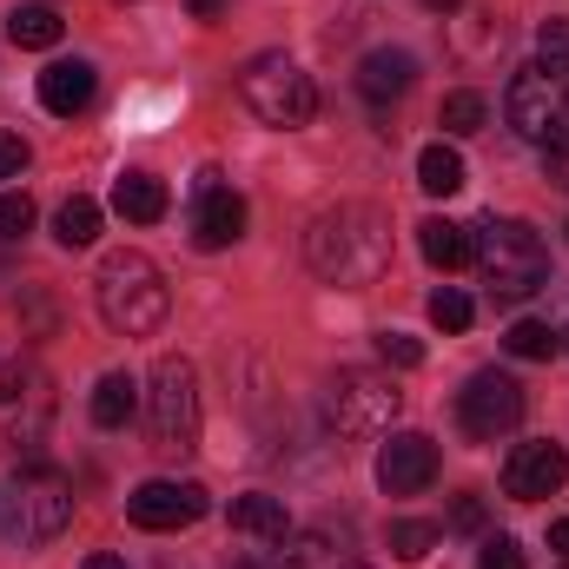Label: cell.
<instances>
[{
	"instance_id": "obj_1",
	"label": "cell",
	"mask_w": 569,
	"mask_h": 569,
	"mask_svg": "<svg viewBox=\"0 0 569 569\" xmlns=\"http://www.w3.org/2000/svg\"><path fill=\"white\" fill-rule=\"evenodd\" d=\"M305 259L311 272L338 291H365L391 272V212H378L371 199H338L311 219L305 232Z\"/></svg>"
},
{
	"instance_id": "obj_2",
	"label": "cell",
	"mask_w": 569,
	"mask_h": 569,
	"mask_svg": "<svg viewBox=\"0 0 569 569\" xmlns=\"http://www.w3.org/2000/svg\"><path fill=\"white\" fill-rule=\"evenodd\" d=\"M73 523V483L47 463L27 457L13 477H0V543L13 550H40Z\"/></svg>"
},
{
	"instance_id": "obj_3",
	"label": "cell",
	"mask_w": 569,
	"mask_h": 569,
	"mask_svg": "<svg viewBox=\"0 0 569 569\" xmlns=\"http://www.w3.org/2000/svg\"><path fill=\"white\" fill-rule=\"evenodd\" d=\"M93 298H100L107 331H120V338H152V331L166 325V311H172V284H166V272H159L146 252H133V246L100 259Z\"/></svg>"
},
{
	"instance_id": "obj_4",
	"label": "cell",
	"mask_w": 569,
	"mask_h": 569,
	"mask_svg": "<svg viewBox=\"0 0 569 569\" xmlns=\"http://www.w3.org/2000/svg\"><path fill=\"white\" fill-rule=\"evenodd\" d=\"M503 120L517 140L543 146V152H569V60L537 53L530 67H517L503 87Z\"/></svg>"
},
{
	"instance_id": "obj_5",
	"label": "cell",
	"mask_w": 569,
	"mask_h": 569,
	"mask_svg": "<svg viewBox=\"0 0 569 569\" xmlns=\"http://www.w3.org/2000/svg\"><path fill=\"white\" fill-rule=\"evenodd\" d=\"M470 232H477L483 284H490L503 305L543 291V279H550V252H543L537 226H523V219H483V226H470Z\"/></svg>"
},
{
	"instance_id": "obj_6",
	"label": "cell",
	"mask_w": 569,
	"mask_h": 569,
	"mask_svg": "<svg viewBox=\"0 0 569 569\" xmlns=\"http://www.w3.org/2000/svg\"><path fill=\"white\" fill-rule=\"evenodd\" d=\"M146 425H152V443L172 450V457L199 450L206 398H199V371H192V358L166 351V358L152 365V385H146Z\"/></svg>"
},
{
	"instance_id": "obj_7",
	"label": "cell",
	"mask_w": 569,
	"mask_h": 569,
	"mask_svg": "<svg viewBox=\"0 0 569 569\" xmlns=\"http://www.w3.org/2000/svg\"><path fill=\"white\" fill-rule=\"evenodd\" d=\"M239 100L266 120V127H311V113H318V87H311V73L291 60V53H252L246 67H239Z\"/></svg>"
},
{
	"instance_id": "obj_8",
	"label": "cell",
	"mask_w": 569,
	"mask_h": 569,
	"mask_svg": "<svg viewBox=\"0 0 569 569\" xmlns=\"http://www.w3.org/2000/svg\"><path fill=\"white\" fill-rule=\"evenodd\" d=\"M405 411V391L391 371H371V365H351L325 385V425L338 437H385Z\"/></svg>"
},
{
	"instance_id": "obj_9",
	"label": "cell",
	"mask_w": 569,
	"mask_h": 569,
	"mask_svg": "<svg viewBox=\"0 0 569 569\" xmlns=\"http://www.w3.org/2000/svg\"><path fill=\"white\" fill-rule=\"evenodd\" d=\"M53 418V391H47V371L33 358H13L0 365V437L27 457H40V437Z\"/></svg>"
},
{
	"instance_id": "obj_10",
	"label": "cell",
	"mask_w": 569,
	"mask_h": 569,
	"mask_svg": "<svg viewBox=\"0 0 569 569\" xmlns=\"http://www.w3.org/2000/svg\"><path fill=\"white\" fill-rule=\"evenodd\" d=\"M457 425H463V437H477V443L510 437V430L523 425V385H517L510 371H477V378H463V391H457Z\"/></svg>"
},
{
	"instance_id": "obj_11",
	"label": "cell",
	"mask_w": 569,
	"mask_h": 569,
	"mask_svg": "<svg viewBox=\"0 0 569 569\" xmlns=\"http://www.w3.org/2000/svg\"><path fill=\"white\" fill-rule=\"evenodd\" d=\"M212 510V497L199 490V483H186V477H152L140 483L133 497H127V517L140 523V530H186V523H199Z\"/></svg>"
},
{
	"instance_id": "obj_12",
	"label": "cell",
	"mask_w": 569,
	"mask_h": 569,
	"mask_svg": "<svg viewBox=\"0 0 569 569\" xmlns=\"http://www.w3.org/2000/svg\"><path fill=\"white\" fill-rule=\"evenodd\" d=\"M569 477V450L563 443H550V437H537V443H517L510 457H503V490L517 497V503H537V497H557Z\"/></svg>"
},
{
	"instance_id": "obj_13",
	"label": "cell",
	"mask_w": 569,
	"mask_h": 569,
	"mask_svg": "<svg viewBox=\"0 0 569 569\" xmlns=\"http://www.w3.org/2000/svg\"><path fill=\"white\" fill-rule=\"evenodd\" d=\"M239 239H246V199L206 172V179H199V199H192V246H199V252H226V246H239Z\"/></svg>"
},
{
	"instance_id": "obj_14",
	"label": "cell",
	"mask_w": 569,
	"mask_h": 569,
	"mask_svg": "<svg viewBox=\"0 0 569 569\" xmlns=\"http://www.w3.org/2000/svg\"><path fill=\"white\" fill-rule=\"evenodd\" d=\"M430 477H437V443L418 430H391V443L378 450L385 497H418V490H430Z\"/></svg>"
},
{
	"instance_id": "obj_15",
	"label": "cell",
	"mask_w": 569,
	"mask_h": 569,
	"mask_svg": "<svg viewBox=\"0 0 569 569\" xmlns=\"http://www.w3.org/2000/svg\"><path fill=\"white\" fill-rule=\"evenodd\" d=\"M279 569H365V550L345 523H311V530L284 537Z\"/></svg>"
},
{
	"instance_id": "obj_16",
	"label": "cell",
	"mask_w": 569,
	"mask_h": 569,
	"mask_svg": "<svg viewBox=\"0 0 569 569\" xmlns=\"http://www.w3.org/2000/svg\"><path fill=\"white\" fill-rule=\"evenodd\" d=\"M351 80H358V93H365L371 107H398V100L411 93V80H418V60H411L405 47H371Z\"/></svg>"
},
{
	"instance_id": "obj_17",
	"label": "cell",
	"mask_w": 569,
	"mask_h": 569,
	"mask_svg": "<svg viewBox=\"0 0 569 569\" xmlns=\"http://www.w3.org/2000/svg\"><path fill=\"white\" fill-rule=\"evenodd\" d=\"M40 107H47L53 120L87 113V107H93V60H53V67L40 73Z\"/></svg>"
},
{
	"instance_id": "obj_18",
	"label": "cell",
	"mask_w": 569,
	"mask_h": 569,
	"mask_svg": "<svg viewBox=\"0 0 569 569\" xmlns=\"http://www.w3.org/2000/svg\"><path fill=\"white\" fill-rule=\"evenodd\" d=\"M418 246H425V259L437 266V272H463V266H477V232L457 226V219H425V226H418Z\"/></svg>"
},
{
	"instance_id": "obj_19",
	"label": "cell",
	"mask_w": 569,
	"mask_h": 569,
	"mask_svg": "<svg viewBox=\"0 0 569 569\" xmlns=\"http://www.w3.org/2000/svg\"><path fill=\"white\" fill-rule=\"evenodd\" d=\"M140 418V378L133 371H107L93 385V425L100 430H127Z\"/></svg>"
},
{
	"instance_id": "obj_20",
	"label": "cell",
	"mask_w": 569,
	"mask_h": 569,
	"mask_svg": "<svg viewBox=\"0 0 569 569\" xmlns=\"http://www.w3.org/2000/svg\"><path fill=\"white\" fill-rule=\"evenodd\" d=\"M113 212H120L127 226H152V219H166V186H159L152 172H127V179L113 186Z\"/></svg>"
},
{
	"instance_id": "obj_21",
	"label": "cell",
	"mask_w": 569,
	"mask_h": 569,
	"mask_svg": "<svg viewBox=\"0 0 569 569\" xmlns=\"http://www.w3.org/2000/svg\"><path fill=\"white\" fill-rule=\"evenodd\" d=\"M60 33H67V20H60L53 7H40V0L7 13V40H13V47H27V53H47V47H60Z\"/></svg>"
},
{
	"instance_id": "obj_22",
	"label": "cell",
	"mask_w": 569,
	"mask_h": 569,
	"mask_svg": "<svg viewBox=\"0 0 569 569\" xmlns=\"http://www.w3.org/2000/svg\"><path fill=\"white\" fill-rule=\"evenodd\" d=\"M232 530H246L259 543H284L291 537V517H284L279 497H232Z\"/></svg>"
},
{
	"instance_id": "obj_23",
	"label": "cell",
	"mask_w": 569,
	"mask_h": 569,
	"mask_svg": "<svg viewBox=\"0 0 569 569\" xmlns=\"http://www.w3.org/2000/svg\"><path fill=\"white\" fill-rule=\"evenodd\" d=\"M418 186H425L430 199H450V192H463V152L457 146H425L418 152Z\"/></svg>"
},
{
	"instance_id": "obj_24",
	"label": "cell",
	"mask_w": 569,
	"mask_h": 569,
	"mask_svg": "<svg viewBox=\"0 0 569 569\" xmlns=\"http://www.w3.org/2000/svg\"><path fill=\"white\" fill-rule=\"evenodd\" d=\"M53 239H60L67 252H87V246L100 239V206H93L87 192H73V199L53 212Z\"/></svg>"
},
{
	"instance_id": "obj_25",
	"label": "cell",
	"mask_w": 569,
	"mask_h": 569,
	"mask_svg": "<svg viewBox=\"0 0 569 569\" xmlns=\"http://www.w3.org/2000/svg\"><path fill=\"white\" fill-rule=\"evenodd\" d=\"M557 345H563V338H557L543 318H517V325L503 331V351H510V358H523V365H550V358H557Z\"/></svg>"
},
{
	"instance_id": "obj_26",
	"label": "cell",
	"mask_w": 569,
	"mask_h": 569,
	"mask_svg": "<svg viewBox=\"0 0 569 569\" xmlns=\"http://www.w3.org/2000/svg\"><path fill=\"white\" fill-rule=\"evenodd\" d=\"M437 120H443V133H457V140H463V133H477V127L490 120V107H483V93L457 87V93H443V113H437Z\"/></svg>"
},
{
	"instance_id": "obj_27",
	"label": "cell",
	"mask_w": 569,
	"mask_h": 569,
	"mask_svg": "<svg viewBox=\"0 0 569 569\" xmlns=\"http://www.w3.org/2000/svg\"><path fill=\"white\" fill-rule=\"evenodd\" d=\"M430 325H437V331H470V325H477V305H470V291H457V284L430 291Z\"/></svg>"
},
{
	"instance_id": "obj_28",
	"label": "cell",
	"mask_w": 569,
	"mask_h": 569,
	"mask_svg": "<svg viewBox=\"0 0 569 569\" xmlns=\"http://www.w3.org/2000/svg\"><path fill=\"white\" fill-rule=\"evenodd\" d=\"M430 543H437V523H391V557H405V563H425Z\"/></svg>"
},
{
	"instance_id": "obj_29",
	"label": "cell",
	"mask_w": 569,
	"mask_h": 569,
	"mask_svg": "<svg viewBox=\"0 0 569 569\" xmlns=\"http://www.w3.org/2000/svg\"><path fill=\"white\" fill-rule=\"evenodd\" d=\"M378 358H385V371H418L425 365V345L411 331H385L378 338Z\"/></svg>"
},
{
	"instance_id": "obj_30",
	"label": "cell",
	"mask_w": 569,
	"mask_h": 569,
	"mask_svg": "<svg viewBox=\"0 0 569 569\" xmlns=\"http://www.w3.org/2000/svg\"><path fill=\"white\" fill-rule=\"evenodd\" d=\"M27 232H33V199L0 186V239L13 246V239H27Z\"/></svg>"
},
{
	"instance_id": "obj_31",
	"label": "cell",
	"mask_w": 569,
	"mask_h": 569,
	"mask_svg": "<svg viewBox=\"0 0 569 569\" xmlns=\"http://www.w3.org/2000/svg\"><path fill=\"white\" fill-rule=\"evenodd\" d=\"M477 569H523L517 537H483V557H477Z\"/></svg>"
},
{
	"instance_id": "obj_32",
	"label": "cell",
	"mask_w": 569,
	"mask_h": 569,
	"mask_svg": "<svg viewBox=\"0 0 569 569\" xmlns=\"http://www.w3.org/2000/svg\"><path fill=\"white\" fill-rule=\"evenodd\" d=\"M27 159H33V152H27L20 133H0V186H7V179H20V172H27Z\"/></svg>"
},
{
	"instance_id": "obj_33",
	"label": "cell",
	"mask_w": 569,
	"mask_h": 569,
	"mask_svg": "<svg viewBox=\"0 0 569 569\" xmlns=\"http://www.w3.org/2000/svg\"><path fill=\"white\" fill-rule=\"evenodd\" d=\"M537 53L569 60V20H543V27H537Z\"/></svg>"
},
{
	"instance_id": "obj_34",
	"label": "cell",
	"mask_w": 569,
	"mask_h": 569,
	"mask_svg": "<svg viewBox=\"0 0 569 569\" xmlns=\"http://www.w3.org/2000/svg\"><path fill=\"white\" fill-rule=\"evenodd\" d=\"M450 530H483V497H457L450 503Z\"/></svg>"
},
{
	"instance_id": "obj_35",
	"label": "cell",
	"mask_w": 569,
	"mask_h": 569,
	"mask_svg": "<svg viewBox=\"0 0 569 569\" xmlns=\"http://www.w3.org/2000/svg\"><path fill=\"white\" fill-rule=\"evenodd\" d=\"M550 550H557V557H569V517H557V523H550Z\"/></svg>"
},
{
	"instance_id": "obj_36",
	"label": "cell",
	"mask_w": 569,
	"mask_h": 569,
	"mask_svg": "<svg viewBox=\"0 0 569 569\" xmlns=\"http://www.w3.org/2000/svg\"><path fill=\"white\" fill-rule=\"evenodd\" d=\"M226 7H232V0H192V13H199V20H219Z\"/></svg>"
},
{
	"instance_id": "obj_37",
	"label": "cell",
	"mask_w": 569,
	"mask_h": 569,
	"mask_svg": "<svg viewBox=\"0 0 569 569\" xmlns=\"http://www.w3.org/2000/svg\"><path fill=\"white\" fill-rule=\"evenodd\" d=\"M80 569H127V557H113V550H100V557H87Z\"/></svg>"
},
{
	"instance_id": "obj_38",
	"label": "cell",
	"mask_w": 569,
	"mask_h": 569,
	"mask_svg": "<svg viewBox=\"0 0 569 569\" xmlns=\"http://www.w3.org/2000/svg\"><path fill=\"white\" fill-rule=\"evenodd\" d=\"M425 7H437V13H450V7H463V0H425Z\"/></svg>"
},
{
	"instance_id": "obj_39",
	"label": "cell",
	"mask_w": 569,
	"mask_h": 569,
	"mask_svg": "<svg viewBox=\"0 0 569 569\" xmlns=\"http://www.w3.org/2000/svg\"><path fill=\"white\" fill-rule=\"evenodd\" d=\"M563 232H569V226H563Z\"/></svg>"
},
{
	"instance_id": "obj_40",
	"label": "cell",
	"mask_w": 569,
	"mask_h": 569,
	"mask_svg": "<svg viewBox=\"0 0 569 569\" xmlns=\"http://www.w3.org/2000/svg\"><path fill=\"white\" fill-rule=\"evenodd\" d=\"M563 569H569V563H563Z\"/></svg>"
}]
</instances>
